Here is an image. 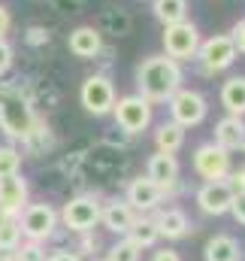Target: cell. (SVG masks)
<instances>
[{
  "instance_id": "1",
  "label": "cell",
  "mask_w": 245,
  "mask_h": 261,
  "mask_svg": "<svg viewBox=\"0 0 245 261\" xmlns=\"http://www.w3.org/2000/svg\"><path fill=\"white\" fill-rule=\"evenodd\" d=\"M136 85H139V97H145L148 103H161L170 100L179 85H182V70L179 61L167 58V55H151L145 58L136 70Z\"/></svg>"
},
{
  "instance_id": "2",
  "label": "cell",
  "mask_w": 245,
  "mask_h": 261,
  "mask_svg": "<svg viewBox=\"0 0 245 261\" xmlns=\"http://www.w3.org/2000/svg\"><path fill=\"white\" fill-rule=\"evenodd\" d=\"M164 49H167V58L173 61H188L197 55L200 49V34L197 28L185 18V21H176V24H167L164 31Z\"/></svg>"
},
{
  "instance_id": "3",
  "label": "cell",
  "mask_w": 245,
  "mask_h": 261,
  "mask_svg": "<svg viewBox=\"0 0 245 261\" xmlns=\"http://www.w3.org/2000/svg\"><path fill=\"white\" fill-rule=\"evenodd\" d=\"M112 113H115L118 128L127 130V134H139V130H145L151 125V103L145 97H139V94H130V97L115 100Z\"/></svg>"
},
{
  "instance_id": "4",
  "label": "cell",
  "mask_w": 245,
  "mask_h": 261,
  "mask_svg": "<svg viewBox=\"0 0 245 261\" xmlns=\"http://www.w3.org/2000/svg\"><path fill=\"white\" fill-rule=\"evenodd\" d=\"M55 225H58V213H55L49 203H30V206H24L21 222H18L21 234H24L27 240H34V243L52 237Z\"/></svg>"
},
{
  "instance_id": "5",
  "label": "cell",
  "mask_w": 245,
  "mask_h": 261,
  "mask_svg": "<svg viewBox=\"0 0 245 261\" xmlns=\"http://www.w3.org/2000/svg\"><path fill=\"white\" fill-rule=\"evenodd\" d=\"M194 170L212 182V179H224L230 173V155L227 149H221L218 143H203L197 152H194Z\"/></svg>"
},
{
  "instance_id": "6",
  "label": "cell",
  "mask_w": 245,
  "mask_h": 261,
  "mask_svg": "<svg viewBox=\"0 0 245 261\" xmlns=\"http://www.w3.org/2000/svg\"><path fill=\"white\" fill-rule=\"evenodd\" d=\"M82 107L94 116H106L115 107V88L106 76H88L82 82Z\"/></svg>"
},
{
  "instance_id": "7",
  "label": "cell",
  "mask_w": 245,
  "mask_h": 261,
  "mask_svg": "<svg viewBox=\"0 0 245 261\" xmlns=\"http://www.w3.org/2000/svg\"><path fill=\"white\" fill-rule=\"evenodd\" d=\"M170 110H173V122L182 128H194L206 119V100L197 91H176L170 97Z\"/></svg>"
},
{
  "instance_id": "8",
  "label": "cell",
  "mask_w": 245,
  "mask_h": 261,
  "mask_svg": "<svg viewBox=\"0 0 245 261\" xmlns=\"http://www.w3.org/2000/svg\"><path fill=\"white\" fill-rule=\"evenodd\" d=\"M61 219L70 231H91L100 222V206L94 197H76L64 206Z\"/></svg>"
},
{
  "instance_id": "9",
  "label": "cell",
  "mask_w": 245,
  "mask_h": 261,
  "mask_svg": "<svg viewBox=\"0 0 245 261\" xmlns=\"http://www.w3.org/2000/svg\"><path fill=\"white\" fill-rule=\"evenodd\" d=\"M197 52H200V61H203V67H206L209 73L227 70V67L236 61V46H233L230 37H212V40H206Z\"/></svg>"
},
{
  "instance_id": "10",
  "label": "cell",
  "mask_w": 245,
  "mask_h": 261,
  "mask_svg": "<svg viewBox=\"0 0 245 261\" xmlns=\"http://www.w3.org/2000/svg\"><path fill=\"white\" fill-rule=\"evenodd\" d=\"M230 200H233V189L227 186V179H212L206 182L200 192H197V203L203 213L209 216H221L230 210Z\"/></svg>"
},
{
  "instance_id": "11",
  "label": "cell",
  "mask_w": 245,
  "mask_h": 261,
  "mask_svg": "<svg viewBox=\"0 0 245 261\" xmlns=\"http://www.w3.org/2000/svg\"><path fill=\"white\" fill-rule=\"evenodd\" d=\"M24 203H27V182L18 173L0 179V213L15 216V213H21Z\"/></svg>"
},
{
  "instance_id": "12",
  "label": "cell",
  "mask_w": 245,
  "mask_h": 261,
  "mask_svg": "<svg viewBox=\"0 0 245 261\" xmlns=\"http://www.w3.org/2000/svg\"><path fill=\"white\" fill-rule=\"evenodd\" d=\"M161 197H164V189L158 186V182H151L148 176L142 179H133L130 182V189H127V203L133 206V210H155L158 203H161Z\"/></svg>"
},
{
  "instance_id": "13",
  "label": "cell",
  "mask_w": 245,
  "mask_h": 261,
  "mask_svg": "<svg viewBox=\"0 0 245 261\" xmlns=\"http://www.w3.org/2000/svg\"><path fill=\"white\" fill-rule=\"evenodd\" d=\"M148 179L158 182L161 189L173 186V182L179 179V161H176V155H167V152L151 155V158H148Z\"/></svg>"
},
{
  "instance_id": "14",
  "label": "cell",
  "mask_w": 245,
  "mask_h": 261,
  "mask_svg": "<svg viewBox=\"0 0 245 261\" xmlns=\"http://www.w3.org/2000/svg\"><path fill=\"white\" fill-rule=\"evenodd\" d=\"M100 219H103V225H106L109 231H115V234H127L130 225L136 222L133 206L124 203V200H112V203H106V210L100 213Z\"/></svg>"
},
{
  "instance_id": "15",
  "label": "cell",
  "mask_w": 245,
  "mask_h": 261,
  "mask_svg": "<svg viewBox=\"0 0 245 261\" xmlns=\"http://www.w3.org/2000/svg\"><path fill=\"white\" fill-rule=\"evenodd\" d=\"M67 46H70V52H73L76 58H94V55L100 52V34H97L94 28H76V31L70 34Z\"/></svg>"
},
{
  "instance_id": "16",
  "label": "cell",
  "mask_w": 245,
  "mask_h": 261,
  "mask_svg": "<svg viewBox=\"0 0 245 261\" xmlns=\"http://www.w3.org/2000/svg\"><path fill=\"white\" fill-rule=\"evenodd\" d=\"M215 143L221 146V149H236V146H242L245 143V125L239 116H227V119H221L218 122V128H215Z\"/></svg>"
},
{
  "instance_id": "17",
  "label": "cell",
  "mask_w": 245,
  "mask_h": 261,
  "mask_svg": "<svg viewBox=\"0 0 245 261\" xmlns=\"http://www.w3.org/2000/svg\"><path fill=\"white\" fill-rule=\"evenodd\" d=\"M155 225H158V234L167 237V240H179V237H185V234L191 231V222H188V216H185L182 210H167V213H161V216L155 219Z\"/></svg>"
},
{
  "instance_id": "18",
  "label": "cell",
  "mask_w": 245,
  "mask_h": 261,
  "mask_svg": "<svg viewBox=\"0 0 245 261\" xmlns=\"http://www.w3.org/2000/svg\"><path fill=\"white\" fill-rule=\"evenodd\" d=\"M221 103L230 116H245V76H233L221 88Z\"/></svg>"
},
{
  "instance_id": "19",
  "label": "cell",
  "mask_w": 245,
  "mask_h": 261,
  "mask_svg": "<svg viewBox=\"0 0 245 261\" xmlns=\"http://www.w3.org/2000/svg\"><path fill=\"white\" fill-rule=\"evenodd\" d=\"M239 243L227 234H215L209 243H206V261H239Z\"/></svg>"
},
{
  "instance_id": "20",
  "label": "cell",
  "mask_w": 245,
  "mask_h": 261,
  "mask_svg": "<svg viewBox=\"0 0 245 261\" xmlns=\"http://www.w3.org/2000/svg\"><path fill=\"white\" fill-rule=\"evenodd\" d=\"M155 143H158V152L176 155V152L182 149V143H185V128H182V125H176V122H167V125H161V128H158Z\"/></svg>"
},
{
  "instance_id": "21",
  "label": "cell",
  "mask_w": 245,
  "mask_h": 261,
  "mask_svg": "<svg viewBox=\"0 0 245 261\" xmlns=\"http://www.w3.org/2000/svg\"><path fill=\"white\" fill-rule=\"evenodd\" d=\"M155 15H158V21H164V28L176 24V21H185L188 0H155Z\"/></svg>"
},
{
  "instance_id": "22",
  "label": "cell",
  "mask_w": 245,
  "mask_h": 261,
  "mask_svg": "<svg viewBox=\"0 0 245 261\" xmlns=\"http://www.w3.org/2000/svg\"><path fill=\"white\" fill-rule=\"evenodd\" d=\"M127 234H130V240H133L139 249L155 246V243H158V237H161V234H158V225H155L151 219H139V222H133Z\"/></svg>"
},
{
  "instance_id": "23",
  "label": "cell",
  "mask_w": 245,
  "mask_h": 261,
  "mask_svg": "<svg viewBox=\"0 0 245 261\" xmlns=\"http://www.w3.org/2000/svg\"><path fill=\"white\" fill-rule=\"evenodd\" d=\"M18 237H21L18 219L3 213L0 216V252H15L18 249Z\"/></svg>"
},
{
  "instance_id": "24",
  "label": "cell",
  "mask_w": 245,
  "mask_h": 261,
  "mask_svg": "<svg viewBox=\"0 0 245 261\" xmlns=\"http://www.w3.org/2000/svg\"><path fill=\"white\" fill-rule=\"evenodd\" d=\"M21 170V152H15L12 146H0V179L15 176Z\"/></svg>"
},
{
  "instance_id": "25",
  "label": "cell",
  "mask_w": 245,
  "mask_h": 261,
  "mask_svg": "<svg viewBox=\"0 0 245 261\" xmlns=\"http://www.w3.org/2000/svg\"><path fill=\"white\" fill-rule=\"evenodd\" d=\"M106 261H139V246L127 237V240H118L112 249H109V255Z\"/></svg>"
},
{
  "instance_id": "26",
  "label": "cell",
  "mask_w": 245,
  "mask_h": 261,
  "mask_svg": "<svg viewBox=\"0 0 245 261\" xmlns=\"http://www.w3.org/2000/svg\"><path fill=\"white\" fill-rule=\"evenodd\" d=\"M12 258L15 261H46V252H43V246L40 243H27V246H21L18 252H12Z\"/></svg>"
},
{
  "instance_id": "27",
  "label": "cell",
  "mask_w": 245,
  "mask_h": 261,
  "mask_svg": "<svg viewBox=\"0 0 245 261\" xmlns=\"http://www.w3.org/2000/svg\"><path fill=\"white\" fill-rule=\"evenodd\" d=\"M230 213H233V219H236L239 225H245V192L233 195V200H230Z\"/></svg>"
},
{
  "instance_id": "28",
  "label": "cell",
  "mask_w": 245,
  "mask_h": 261,
  "mask_svg": "<svg viewBox=\"0 0 245 261\" xmlns=\"http://www.w3.org/2000/svg\"><path fill=\"white\" fill-rule=\"evenodd\" d=\"M9 67H12V46L0 37V76H3Z\"/></svg>"
},
{
  "instance_id": "29",
  "label": "cell",
  "mask_w": 245,
  "mask_h": 261,
  "mask_svg": "<svg viewBox=\"0 0 245 261\" xmlns=\"http://www.w3.org/2000/svg\"><path fill=\"white\" fill-rule=\"evenodd\" d=\"M230 34H233V37H230V40H233V46H236L239 52H245V18L233 24V31H230Z\"/></svg>"
},
{
  "instance_id": "30",
  "label": "cell",
  "mask_w": 245,
  "mask_h": 261,
  "mask_svg": "<svg viewBox=\"0 0 245 261\" xmlns=\"http://www.w3.org/2000/svg\"><path fill=\"white\" fill-rule=\"evenodd\" d=\"M227 186L233 189V195L245 192V167H242V170H233V176H230V182H227Z\"/></svg>"
},
{
  "instance_id": "31",
  "label": "cell",
  "mask_w": 245,
  "mask_h": 261,
  "mask_svg": "<svg viewBox=\"0 0 245 261\" xmlns=\"http://www.w3.org/2000/svg\"><path fill=\"white\" fill-rule=\"evenodd\" d=\"M151 261H182V255H179L176 249H158V252L151 255Z\"/></svg>"
},
{
  "instance_id": "32",
  "label": "cell",
  "mask_w": 245,
  "mask_h": 261,
  "mask_svg": "<svg viewBox=\"0 0 245 261\" xmlns=\"http://www.w3.org/2000/svg\"><path fill=\"white\" fill-rule=\"evenodd\" d=\"M9 24H12V18H9V9H6V6L0 3V37H3V34L9 31Z\"/></svg>"
},
{
  "instance_id": "33",
  "label": "cell",
  "mask_w": 245,
  "mask_h": 261,
  "mask_svg": "<svg viewBox=\"0 0 245 261\" xmlns=\"http://www.w3.org/2000/svg\"><path fill=\"white\" fill-rule=\"evenodd\" d=\"M49 261H79V255H73V252H55V255H49Z\"/></svg>"
}]
</instances>
